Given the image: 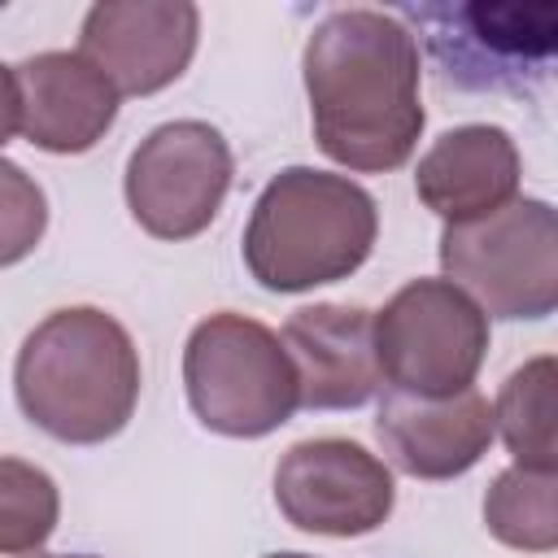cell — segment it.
<instances>
[{"label": "cell", "mask_w": 558, "mask_h": 558, "mask_svg": "<svg viewBox=\"0 0 558 558\" xmlns=\"http://www.w3.org/2000/svg\"><path fill=\"white\" fill-rule=\"evenodd\" d=\"M375 436L397 471L414 480H453L488 453L497 414L475 388L453 397H414L392 388L379 401Z\"/></svg>", "instance_id": "7c38bea8"}, {"label": "cell", "mask_w": 558, "mask_h": 558, "mask_svg": "<svg viewBox=\"0 0 558 558\" xmlns=\"http://www.w3.org/2000/svg\"><path fill=\"white\" fill-rule=\"evenodd\" d=\"M397 501L392 471L344 436L296 440L275 466L279 514L314 536H366Z\"/></svg>", "instance_id": "9c48e42d"}, {"label": "cell", "mask_w": 558, "mask_h": 558, "mask_svg": "<svg viewBox=\"0 0 558 558\" xmlns=\"http://www.w3.org/2000/svg\"><path fill=\"white\" fill-rule=\"evenodd\" d=\"M484 523L493 541L523 554L558 549V471L506 466L484 493Z\"/></svg>", "instance_id": "2e32d148"}, {"label": "cell", "mask_w": 558, "mask_h": 558, "mask_svg": "<svg viewBox=\"0 0 558 558\" xmlns=\"http://www.w3.org/2000/svg\"><path fill=\"white\" fill-rule=\"evenodd\" d=\"M414 17L445 74L462 87H506L558 61V0L423 4Z\"/></svg>", "instance_id": "ba28073f"}, {"label": "cell", "mask_w": 558, "mask_h": 558, "mask_svg": "<svg viewBox=\"0 0 558 558\" xmlns=\"http://www.w3.org/2000/svg\"><path fill=\"white\" fill-rule=\"evenodd\" d=\"M440 270L488 318L558 314V209L519 196L488 218L445 227Z\"/></svg>", "instance_id": "5b68a950"}, {"label": "cell", "mask_w": 558, "mask_h": 558, "mask_svg": "<svg viewBox=\"0 0 558 558\" xmlns=\"http://www.w3.org/2000/svg\"><path fill=\"white\" fill-rule=\"evenodd\" d=\"M231 174H235V157L227 135L201 118H179L153 126L135 144L122 192L131 218L148 235L192 240L218 218L231 192Z\"/></svg>", "instance_id": "52a82bcc"}, {"label": "cell", "mask_w": 558, "mask_h": 558, "mask_svg": "<svg viewBox=\"0 0 558 558\" xmlns=\"http://www.w3.org/2000/svg\"><path fill=\"white\" fill-rule=\"evenodd\" d=\"M283 344L296 362L305 410H357L384 384L375 314L362 305H305L283 323Z\"/></svg>", "instance_id": "4fadbf2b"}, {"label": "cell", "mask_w": 558, "mask_h": 558, "mask_svg": "<svg viewBox=\"0 0 558 558\" xmlns=\"http://www.w3.org/2000/svg\"><path fill=\"white\" fill-rule=\"evenodd\" d=\"M375 353L397 392H466L488 353V314L453 279H410L375 314Z\"/></svg>", "instance_id": "8992f818"}, {"label": "cell", "mask_w": 558, "mask_h": 558, "mask_svg": "<svg viewBox=\"0 0 558 558\" xmlns=\"http://www.w3.org/2000/svg\"><path fill=\"white\" fill-rule=\"evenodd\" d=\"M4 135L70 157L105 140L122 92L83 52H35L4 70Z\"/></svg>", "instance_id": "30bf717a"}, {"label": "cell", "mask_w": 558, "mask_h": 558, "mask_svg": "<svg viewBox=\"0 0 558 558\" xmlns=\"http://www.w3.org/2000/svg\"><path fill=\"white\" fill-rule=\"evenodd\" d=\"M305 96L318 148L357 174L410 161L423 135L418 39L384 9H331L305 39Z\"/></svg>", "instance_id": "6da1fadb"}, {"label": "cell", "mask_w": 558, "mask_h": 558, "mask_svg": "<svg viewBox=\"0 0 558 558\" xmlns=\"http://www.w3.org/2000/svg\"><path fill=\"white\" fill-rule=\"evenodd\" d=\"M493 414L514 466L558 471V353L514 366L497 388Z\"/></svg>", "instance_id": "9a60e30c"}, {"label": "cell", "mask_w": 558, "mask_h": 558, "mask_svg": "<svg viewBox=\"0 0 558 558\" xmlns=\"http://www.w3.org/2000/svg\"><path fill=\"white\" fill-rule=\"evenodd\" d=\"M4 201H9V214H4V253L0 262L13 266L39 235H44V192L35 183H26V174L4 161Z\"/></svg>", "instance_id": "ac0fdd59"}, {"label": "cell", "mask_w": 558, "mask_h": 558, "mask_svg": "<svg viewBox=\"0 0 558 558\" xmlns=\"http://www.w3.org/2000/svg\"><path fill=\"white\" fill-rule=\"evenodd\" d=\"M61 514V497L48 471L4 458L0 462V554L17 558L26 549H39Z\"/></svg>", "instance_id": "e0dca14e"}, {"label": "cell", "mask_w": 558, "mask_h": 558, "mask_svg": "<svg viewBox=\"0 0 558 558\" xmlns=\"http://www.w3.org/2000/svg\"><path fill=\"white\" fill-rule=\"evenodd\" d=\"M519 148L510 131L488 122H466L445 131L414 166V192L418 201L445 218V227L488 218L519 201Z\"/></svg>", "instance_id": "5bb4252c"}, {"label": "cell", "mask_w": 558, "mask_h": 558, "mask_svg": "<svg viewBox=\"0 0 558 558\" xmlns=\"http://www.w3.org/2000/svg\"><path fill=\"white\" fill-rule=\"evenodd\" d=\"M266 558H310V554H292V549H283V554H266Z\"/></svg>", "instance_id": "ffe728a7"}, {"label": "cell", "mask_w": 558, "mask_h": 558, "mask_svg": "<svg viewBox=\"0 0 558 558\" xmlns=\"http://www.w3.org/2000/svg\"><path fill=\"white\" fill-rule=\"evenodd\" d=\"M201 9L187 0H105L83 13L78 52L96 61L122 96L170 87L196 57Z\"/></svg>", "instance_id": "8fae6325"}, {"label": "cell", "mask_w": 558, "mask_h": 558, "mask_svg": "<svg viewBox=\"0 0 558 558\" xmlns=\"http://www.w3.org/2000/svg\"><path fill=\"white\" fill-rule=\"evenodd\" d=\"M375 196L349 174L288 166L253 201L244 266L266 292H310L349 279L375 248Z\"/></svg>", "instance_id": "3957f363"}, {"label": "cell", "mask_w": 558, "mask_h": 558, "mask_svg": "<svg viewBox=\"0 0 558 558\" xmlns=\"http://www.w3.org/2000/svg\"><path fill=\"white\" fill-rule=\"evenodd\" d=\"M39 558H96V554H39Z\"/></svg>", "instance_id": "d6986e66"}, {"label": "cell", "mask_w": 558, "mask_h": 558, "mask_svg": "<svg viewBox=\"0 0 558 558\" xmlns=\"http://www.w3.org/2000/svg\"><path fill=\"white\" fill-rule=\"evenodd\" d=\"M13 388L22 414L52 440L100 445L135 414L140 353L113 314L96 305H65L22 340Z\"/></svg>", "instance_id": "7a4b0ae2"}, {"label": "cell", "mask_w": 558, "mask_h": 558, "mask_svg": "<svg viewBox=\"0 0 558 558\" xmlns=\"http://www.w3.org/2000/svg\"><path fill=\"white\" fill-rule=\"evenodd\" d=\"M183 388L192 414L235 440L270 436L301 410V375L283 336L235 310H218L192 327Z\"/></svg>", "instance_id": "277c9868"}]
</instances>
